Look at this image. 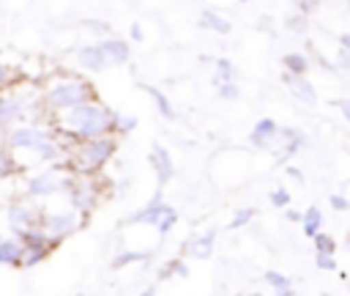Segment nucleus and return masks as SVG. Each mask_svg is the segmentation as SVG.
<instances>
[{"instance_id": "1", "label": "nucleus", "mask_w": 350, "mask_h": 296, "mask_svg": "<svg viewBox=\"0 0 350 296\" xmlns=\"http://www.w3.org/2000/svg\"><path fill=\"white\" fill-rule=\"evenodd\" d=\"M112 121H115V110H109L101 99L98 101H88L79 107H71L60 115H52V129L57 137L79 143V140H96V137H107L115 134L112 132Z\"/></svg>"}, {"instance_id": "2", "label": "nucleus", "mask_w": 350, "mask_h": 296, "mask_svg": "<svg viewBox=\"0 0 350 296\" xmlns=\"http://www.w3.org/2000/svg\"><path fill=\"white\" fill-rule=\"evenodd\" d=\"M5 148H11L14 156L30 153L33 162L38 164H52L63 159V148L57 143L55 129L38 126V123H25V126H14L5 132Z\"/></svg>"}, {"instance_id": "3", "label": "nucleus", "mask_w": 350, "mask_h": 296, "mask_svg": "<svg viewBox=\"0 0 350 296\" xmlns=\"http://www.w3.org/2000/svg\"><path fill=\"white\" fill-rule=\"evenodd\" d=\"M57 143L63 148V162L68 164L74 175H101V170L109 164V159L118 151L115 134L96 137V140H79V143H68L57 137Z\"/></svg>"}, {"instance_id": "4", "label": "nucleus", "mask_w": 350, "mask_h": 296, "mask_svg": "<svg viewBox=\"0 0 350 296\" xmlns=\"http://www.w3.org/2000/svg\"><path fill=\"white\" fill-rule=\"evenodd\" d=\"M88 101H98V90H96V85L90 79L77 77V74H68L63 79L46 82L44 93H41V107H44V112L49 118L60 115V112H66L71 107L88 104Z\"/></svg>"}, {"instance_id": "5", "label": "nucleus", "mask_w": 350, "mask_h": 296, "mask_svg": "<svg viewBox=\"0 0 350 296\" xmlns=\"http://www.w3.org/2000/svg\"><path fill=\"white\" fill-rule=\"evenodd\" d=\"M74 181V173L68 170V164L60 159V162H52L46 164L44 170H38L36 175H27L25 181V195L30 200L36 197H52V195H66L68 186Z\"/></svg>"}, {"instance_id": "6", "label": "nucleus", "mask_w": 350, "mask_h": 296, "mask_svg": "<svg viewBox=\"0 0 350 296\" xmlns=\"http://www.w3.org/2000/svg\"><path fill=\"white\" fill-rule=\"evenodd\" d=\"M66 200L74 211H79L82 217L90 219V214L96 211V206L101 203V186H98V175H74Z\"/></svg>"}, {"instance_id": "7", "label": "nucleus", "mask_w": 350, "mask_h": 296, "mask_svg": "<svg viewBox=\"0 0 350 296\" xmlns=\"http://www.w3.org/2000/svg\"><path fill=\"white\" fill-rule=\"evenodd\" d=\"M88 225V217H82L79 211H74L71 206L60 208V211H44L41 208V227L55 238V241H66L71 238L77 230H82Z\"/></svg>"}, {"instance_id": "8", "label": "nucleus", "mask_w": 350, "mask_h": 296, "mask_svg": "<svg viewBox=\"0 0 350 296\" xmlns=\"http://www.w3.org/2000/svg\"><path fill=\"white\" fill-rule=\"evenodd\" d=\"M5 222H8L11 233L19 236V233H25V230L41 225V208H38L27 195H25V197H16V200H11V203L5 206Z\"/></svg>"}, {"instance_id": "9", "label": "nucleus", "mask_w": 350, "mask_h": 296, "mask_svg": "<svg viewBox=\"0 0 350 296\" xmlns=\"http://www.w3.org/2000/svg\"><path fill=\"white\" fill-rule=\"evenodd\" d=\"M27 82V79H25ZM30 115V104L27 99L19 93V85L8 93H0V132L14 129L19 121H25Z\"/></svg>"}, {"instance_id": "10", "label": "nucleus", "mask_w": 350, "mask_h": 296, "mask_svg": "<svg viewBox=\"0 0 350 296\" xmlns=\"http://www.w3.org/2000/svg\"><path fill=\"white\" fill-rule=\"evenodd\" d=\"M150 167L156 170V181L159 186L170 184L175 178V162H172V153L161 145V143H153L150 145Z\"/></svg>"}, {"instance_id": "11", "label": "nucleus", "mask_w": 350, "mask_h": 296, "mask_svg": "<svg viewBox=\"0 0 350 296\" xmlns=\"http://www.w3.org/2000/svg\"><path fill=\"white\" fill-rule=\"evenodd\" d=\"M74 60H77V66H79V69L93 71V74H98V71H104V69H109V66H112V63H109V58L101 52V47H98V44H85V47H79V49L74 52Z\"/></svg>"}, {"instance_id": "12", "label": "nucleus", "mask_w": 350, "mask_h": 296, "mask_svg": "<svg viewBox=\"0 0 350 296\" xmlns=\"http://www.w3.org/2000/svg\"><path fill=\"white\" fill-rule=\"evenodd\" d=\"M167 206H170V203H164V200H161V186H159V192H156V195H153V197H150L139 211H134L126 222H129V225H153V227H156V225H159V219H161V214L167 211Z\"/></svg>"}, {"instance_id": "13", "label": "nucleus", "mask_w": 350, "mask_h": 296, "mask_svg": "<svg viewBox=\"0 0 350 296\" xmlns=\"http://www.w3.org/2000/svg\"><path fill=\"white\" fill-rule=\"evenodd\" d=\"M282 82H284V88L295 96V101H301V104H306V107H314L317 104V90H314V85L306 79V77H295V74H282Z\"/></svg>"}, {"instance_id": "14", "label": "nucleus", "mask_w": 350, "mask_h": 296, "mask_svg": "<svg viewBox=\"0 0 350 296\" xmlns=\"http://www.w3.org/2000/svg\"><path fill=\"white\" fill-rule=\"evenodd\" d=\"M279 134V123L273 118H260L254 126H252V134H249V143L252 148H260V151H271L273 140Z\"/></svg>"}, {"instance_id": "15", "label": "nucleus", "mask_w": 350, "mask_h": 296, "mask_svg": "<svg viewBox=\"0 0 350 296\" xmlns=\"http://www.w3.org/2000/svg\"><path fill=\"white\" fill-rule=\"evenodd\" d=\"M98 47H101V52L109 58V63L112 66H123V63H129V58H131V47H129V41L126 38H118V36H104L101 41H96Z\"/></svg>"}, {"instance_id": "16", "label": "nucleus", "mask_w": 350, "mask_h": 296, "mask_svg": "<svg viewBox=\"0 0 350 296\" xmlns=\"http://www.w3.org/2000/svg\"><path fill=\"white\" fill-rule=\"evenodd\" d=\"M213 244H216V230H205L197 238H191L189 244H183V249L189 252V258L194 260H208L213 255Z\"/></svg>"}, {"instance_id": "17", "label": "nucleus", "mask_w": 350, "mask_h": 296, "mask_svg": "<svg viewBox=\"0 0 350 296\" xmlns=\"http://www.w3.org/2000/svg\"><path fill=\"white\" fill-rule=\"evenodd\" d=\"M200 27H205V30H211V33H219V36H227V33L232 30L230 19L221 16V14L213 11V8H205V11L200 14Z\"/></svg>"}, {"instance_id": "18", "label": "nucleus", "mask_w": 350, "mask_h": 296, "mask_svg": "<svg viewBox=\"0 0 350 296\" xmlns=\"http://www.w3.org/2000/svg\"><path fill=\"white\" fill-rule=\"evenodd\" d=\"M145 88V93L153 99V104H156V110H159V115L164 118V121H175L178 118V112H175V107H172V101H170V96L161 90V88H156V85H142Z\"/></svg>"}, {"instance_id": "19", "label": "nucleus", "mask_w": 350, "mask_h": 296, "mask_svg": "<svg viewBox=\"0 0 350 296\" xmlns=\"http://www.w3.org/2000/svg\"><path fill=\"white\" fill-rule=\"evenodd\" d=\"M22 241L14 238H0V266H19L22 263Z\"/></svg>"}, {"instance_id": "20", "label": "nucleus", "mask_w": 350, "mask_h": 296, "mask_svg": "<svg viewBox=\"0 0 350 296\" xmlns=\"http://www.w3.org/2000/svg\"><path fill=\"white\" fill-rule=\"evenodd\" d=\"M238 79V69L230 58H213V85H224V82H235Z\"/></svg>"}, {"instance_id": "21", "label": "nucleus", "mask_w": 350, "mask_h": 296, "mask_svg": "<svg viewBox=\"0 0 350 296\" xmlns=\"http://www.w3.org/2000/svg\"><path fill=\"white\" fill-rule=\"evenodd\" d=\"M282 66H284V71H287V74L306 77V74H309V69H312V60H309L304 52H287V55L282 58Z\"/></svg>"}, {"instance_id": "22", "label": "nucleus", "mask_w": 350, "mask_h": 296, "mask_svg": "<svg viewBox=\"0 0 350 296\" xmlns=\"http://www.w3.org/2000/svg\"><path fill=\"white\" fill-rule=\"evenodd\" d=\"M301 227H304V236L306 238H314V233L323 227V211L317 206H309L304 214H301Z\"/></svg>"}, {"instance_id": "23", "label": "nucleus", "mask_w": 350, "mask_h": 296, "mask_svg": "<svg viewBox=\"0 0 350 296\" xmlns=\"http://www.w3.org/2000/svg\"><path fill=\"white\" fill-rule=\"evenodd\" d=\"M19 173H22V167H19L16 156L11 153V148H5V143H0V181L14 178V175H19Z\"/></svg>"}, {"instance_id": "24", "label": "nucleus", "mask_w": 350, "mask_h": 296, "mask_svg": "<svg viewBox=\"0 0 350 296\" xmlns=\"http://www.w3.org/2000/svg\"><path fill=\"white\" fill-rule=\"evenodd\" d=\"M22 82H25V77L19 74L16 66H11V63H0V93H8V90H14V88L22 85Z\"/></svg>"}, {"instance_id": "25", "label": "nucleus", "mask_w": 350, "mask_h": 296, "mask_svg": "<svg viewBox=\"0 0 350 296\" xmlns=\"http://www.w3.org/2000/svg\"><path fill=\"white\" fill-rule=\"evenodd\" d=\"M49 255H52L49 247H25V249H22V263H19V266L33 269V266H38L41 260H46Z\"/></svg>"}, {"instance_id": "26", "label": "nucleus", "mask_w": 350, "mask_h": 296, "mask_svg": "<svg viewBox=\"0 0 350 296\" xmlns=\"http://www.w3.org/2000/svg\"><path fill=\"white\" fill-rule=\"evenodd\" d=\"M159 277H161V280H170V277H180V280H186V277H189V266H186L183 258H172V260L159 271Z\"/></svg>"}, {"instance_id": "27", "label": "nucleus", "mask_w": 350, "mask_h": 296, "mask_svg": "<svg viewBox=\"0 0 350 296\" xmlns=\"http://www.w3.org/2000/svg\"><path fill=\"white\" fill-rule=\"evenodd\" d=\"M148 258V252H139V249H123V252H118L115 258H112V269H123V266H129V263H139V260H145Z\"/></svg>"}, {"instance_id": "28", "label": "nucleus", "mask_w": 350, "mask_h": 296, "mask_svg": "<svg viewBox=\"0 0 350 296\" xmlns=\"http://www.w3.org/2000/svg\"><path fill=\"white\" fill-rule=\"evenodd\" d=\"M312 241H314V252H320V255H334V252H336V238H334L331 233L317 230Z\"/></svg>"}, {"instance_id": "29", "label": "nucleus", "mask_w": 350, "mask_h": 296, "mask_svg": "<svg viewBox=\"0 0 350 296\" xmlns=\"http://www.w3.org/2000/svg\"><path fill=\"white\" fill-rule=\"evenodd\" d=\"M134 126H137V118H134V115H126V112H115V121H112V132H115V137H123V134H129Z\"/></svg>"}, {"instance_id": "30", "label": "nucleus", "mask_w": 350, "mask_h": 296, "mask_svg": "<svg viewBox=\"0 0 350 296\" xmlns=\"http://www.w3.org/2000/svg\"><path fill=\"white\" fill-rule=\"evenodd\" d=\"M254 214H257V208H252V206H243V208H238L235 214H232V219H230V230H241V227H246L252 219H254Z\"/></svg>"}, {"instance_id": "31", "label": "nucleus", "mask_w": 350, "mask_h": 296, "mask_svg": "<svg viewBox=\"0 0 350 296\" xmlns=\"http://www.w3.org/2000/svg\"><path fill=\"white\" fill-rule=\"evenodd\" d=\"M268 200H271V206H273V208H287V206L293 203V192H290V189H284V186H276V189L268 195Z\"/></svg>"}, {"instance_id": "32", "label": "nucleus", "mask_w": 350, "mask_h": 296, "mask_svg": "<svg viewBox=\"0 0 350 296\" xmlns=\"http://www.w3.org/2000/svg\"><path fill=\"white\" fill-rule=\"evenodd\" d=\"M178 225V211L172 208V206H167V211L161 214V219H159V225H156V230L161 233V236H167L172 227Z\"/></svg>"}, {"instance_id": "33", "label": "nucleus", "mask_w": 350, "mask_h": 296, "mask_svg": "<svg viewBox=\"0 0 350 296\" xmlns=\"http://www.w3.org/2000/svg\"><path fill=\"white\" fill-rule=\"evenodd\" d=\"M265 282H268L273 291L293 288V280H290V277H284V274H282V271H276V269H268V271H265Z\"/></svg>"}, {"instance_id": "34", "label": "nucleus", "mask_w": 350, "mask_h": 296, "mask_svg": "<svg viewBox=\"0 0 350 296\" xmlns=\"http://www.w3.org/2000/svg\"><path fill=\"white\" fill-rule=\"evenodd\" d=\"M82 27L90 30V33H96V36H101V38H104V36H112V33H109V30H112L109 22H104V19H90V16H88V19H82Z\"/></svg>"}, {"instance_id": "35", "label": "nucleus", "mask_w": 350, "mask_h": 296, "mask_svg": "<svg viewBox=\"0 0 350 296\" xmlns=\"http://www.w3.org/2000/svg\"><path fill=\"white\" fill-rule=\"evenodd\" d=\"M284 27L290 30V33H304L306 30V14H290L287 19H284Z\"/></svg>"}, {"instance_id": "36", "label": "nucleus", "mask_w": 350, "mask_h": 296, "mask_svg": "<svg viewBox=\"0 0 350 296\" xmlns=\"http://www.w3.org/2000/svg\"><path fill=\"white\" fill-rule=\"evenodd\" d=\"M216 90H219V99H224V101H235V99L241 96L238 82H224V85H219Z\"/></svg>"}, {"instance_id": "37", "label": "nucleus", "mask_w": 350, "mask_h": 296, "mask_svg": "<svg viewBox=\"0 0 350 296\" xmlns=\"http://www.w3.org/2000/svg\"><path fill=\"white\" fill-rule=\"evenodd\" d=\"M314 263H317L320 271H336V269H339V263H336L334 255H320V252H314Z\"/></svg>"}, {"instance_id": "38", "label": "nucleus", "mask_w": 350, "mask_h": 296, "mask_svg": "<svg viewBox=\"0 0 350 296\" xmlns=\"http://www.w3.org/2000/svg\"><path fill=\"white\" fill-rule=\"evenodd\" d=\"M328 203H331L334 211H350V200H347L342 192H331V195H328Z\"/></svg>"}, {"instance_id": "39", "label": "nucleus", "mask_w": 350, "mask_h": 296, "mask_svg": "<svg viewBox=\"0 0 350 296\" xmlns=\"http://www.w3.org/2000/svg\"><path fill=\"white\" fill-rule=\"evenodd\" d=\"M334 66H336V71H350V52H347V49H339Z\"/></svg>"}, {"instance_id": "40", "label": "nucleus", "mask_w": 350, "mask_h": 296, "mask_svg": "<svg viewBox=\"0 0 350 296\" xmlns=\"http://www.w3.org/2000/svg\"><path fill=\"white\" fill-rule=\"evenodd\" d=\"M284 175H287L290 181H295L298 186H304V173H301L295 164H287V167H284Z\"/></svg>"}, {"instance_id": "41", "label": "nucleus", "mask_w": 350, "mask_h": 296, "mask_svg": "<svg viewBox=\"0 0 350 296\" xmlns=\"http://www.w3.org/2000/svg\"><path fill=\"white\" fill-rule=\"evenodd\" d=\"M129 38H131V41H142V38H145V33H142V25H139V22H131V27H129Z\"/></svg>"}, {"instance_id": "42", "label": "nucleus", "mask_w": 350, "mask_h": 296, "mask_svg": "<svg viewBox=\"0 0 350 296\" xmlns=\"http://www.w3.org/2000/svg\"><path fill=\"white\" fill-rule=\"evenodd\" d=\"M336 107H339V112L345 115V121L350 123V99H339V101H336Z\"/></svg>"}, {"instance_id": "43", "label": "nucleus", "mask_w": 350, "mask_h": 296, "mask_svg": "<svg viewBox=\"0 0 350 296\" xmlns=\"http://www.w3.org/2000/svg\"><path fill=\"white\" fill-rule=\"evenodd\" d=\"M284 219H287V222H301V211H295V208L287 206V208H284Z\"/></svg>"}, {"instance_id": "44", "label": "nucleus", "mask_w": 350, "mask_h": 296, "mask_svg": "<svg viewBox=\"0 0 350 296\" xmlns=\"http://www.w3.org/2000/svg\"><path fill=\"white\" fill-rule=\"evenodd\" d=\"M339 47L350 52V33H342V36H339Z\"/></svg>"}, {"instance_id": "45", "label": "nucleus", "mask_w": 350, "mask_h": 296, "mask_svg": "<svg viewBox=\"0 0 350 296\" xmlns=\"http://www.w3.org/2000/svg\"><path fill=\"white\" fill-rule=\"evenodd\" d=\"M273 296H295V285H293V288H282V291H273Z\"/></svg>"}, {"instance_id": "46", "label": "nucleus", "mask_w": 350, "mask_h": 296, "mask_svg": "<svg viewBox=\"0 0 350 296\" xmlns=\"http://www.w3.org/2000/svg\"><path fill=\"white\" fill-rule=\"evenodd\" d=\"M139 296H156V288H153V285H150V288H145V291H142V293H139Z\"/></svg>"}, {"instance_id": "47", "label": "nucleus", "mask_w": 350, "mask_h": 296, "mask_svg": "<svg viewBox=\"0 0 350 296\" xmlns=\"http://www.w3.org/2000/svg\"><path fill=\"white\" fill-rule=\"evenodd\" d=\"M241 3H254V0H241Z\"/></svg>"}, {"instance_id": "48", "label": "nucleus", "mask_w": 350, "mask_h": 296, "mask_svg": "<svg viewBox=\"0 0 350 296\" xmlns=\"http://www.w3.org/2000/svg\"><path fill=\"white\" fill-rule=\"evenodd\" d=\"M347 249H350V238H347Z\"/></svg>"}, {"instance_id": "49", "label": "nucleus", "mask_w": 350, "mask_h": 296, "mask_svg": "<svg viewBox=\"0 0 350 296\" xmlns=\"http://www.w3.org/2000/svg\"><path fill=\"white\" fill-rule=\"evenodd\" d=\"M252 296H262V293H252Z\"/></svg>"}, {"instance_id": "50", "label": "nucleus", "mask_w": 350, "mask_h": 296, "mask_svg": "<svg viewBox=\"0 0 350 296\" xmlns=\"http://www.w3.org/2000/svg\"><path fill=\"white\" fill-rule=\"evenodd\" d=\"M77 296H85V293H77Z\"/></svg>"}, {"instance_id": "51", "label": "nucleus", "mask_w": 350, "mask_h": 296, "mask_svg": "<svg viewBox=\"0 0 350 296\" xmlns=\"http://www.w3.org/2000/svg\"><path fill=\"white\" fill-rule=\"evenodd\" d=\"M293 3H298V0H293Z\"/></svg>"}, {"instance_id": "52", "label": "nucleus", "mask_w": 350, "mask_h": 296, "mask_svg": "<svg viewBox=\"0 0 350 296\" xmlns=\"http://www.w3.org/2000/svg\"><path fill=\"white\" fill-rule=\"evenodd\" d=\"M0 238H3V233H0Z\"/></svg>"}]
</instances>
